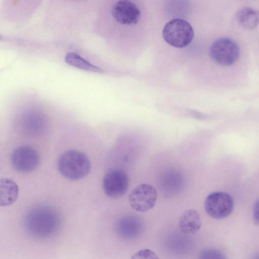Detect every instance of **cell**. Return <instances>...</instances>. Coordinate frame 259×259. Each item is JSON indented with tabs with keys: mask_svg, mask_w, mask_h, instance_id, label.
Here are the masks:
<instances>
[{
	"mask_svg": "<svg viewBox=\"0 0 259 259\" xmlns=\"http://www.w3.org/2000/svg\"><path fill=\"white\" fill-rule=\"evenodd\" d=\"M23 224L25 230L33 236L47 238L59 230L61 220L60 215L53 208L39 205L27 212Z\"/></svg>",
	"mask_w": 259,
	"mask_h": 259,
	"instance_id": "obj_1",
	"label": "cell"
},
{
	"mask_svg": "<svg viewBox=\"0 0 259 259\" xmlns=\"http://www.w3.org/2000/svg\"><path fill=\"white\" fill-rule=\"evenodd\" d=\"M61 174L71 180H77L86 177L91 169V162L83 152L75 150L63 153L58 162Z\"/></svg>",
	"mask_w": 259,
	"mask_h": 259,
	"instance_id": "obj_2",
	"label": "cell"
},
{
	"mask_svg": "<svg viewBox=\"0 0 259 259\" xmlns=\"http://www.w3.org/2000/svg\"><path fill=\"white\" fill-rule=\"evenodd\" d=\"M163 37L169 45L179 48L187 46L193 40L192 27L183 19L175 18L167 22L163 29Z\"/></svg>",
	"mask_w": 259,
	"mask_h": 259,
	"instance_id": "obj_3",
	"label": "cell"
},
{
	"mask_svg": "<svg viewBox=\"0 0 259 259\" xmlns=\"http://www.w3.org/2000/svg\"><path fill=\"white\" fill-rule=\"evenodd\" d=\"M211 59L217 64L230 66L234 64L240 55L238 44L230 38H220L215 40L209 49Z\"/></svg>",
	"mask_w": 259,
	"mask_h": 259,
	"instance_id": "obj_4",
	"label": "cell"
},
{
	"mask_svg": "<svg viewBox=\"0 0 259 259\" xmlns=\"http://www.w3.org/2000/svg\"><path fill=\"white\" fill-rule=\"evenodd\" d=\"M234 200L228 193L215 191L210 193L204 202L206 213L215 219H222L230 214L234 208Z\"/></svg>",
	"mask_w": 259,
	"mask_h": 259,
	"instance_id": "obj_5",
	"label": "cell"
},
{
	"mask_svg": "<svg viewBox=\"0 0 259 259\" xmlns=\"http://www.w3.org/2000/svg\"><path fill=\"white\" fill-rule=\"evenodd\" d=\"M157 193L152 185L141 184L136 187L128 195V202L134 210L145 212L152 208L156 204Z\"/></svg>",
	"mask_w": 259,
	"mask_h": 259,
	"instance_id": "obj_6",
	"label": "cell"
},
{
	"mask_svg": "<svg viewBox=\"0 0 259 259\" xmlns=\"http://www.w3.org/2000/svg\"><path fill=\"white\" fill-rule=\"evenodd\" d=\"M13 166L22 172H29L36 168L39 164L38 152L28 146H22L15 149L11 157Z\"/></svg>",
	"mask_w": 259,
	"mask_h": 259,
	"instance_id": "obj_7",
	"label": "cell"
},
{
	"mask_svg": "<svg viewBox=\"0 0 259 259\" xmlns=\"http://www.w3.org/2000/svg\"><path fill=\"white\" fill-rule=\"evenodd\" d=\"M103 187L108 196L113 198H119L124 195L128 189V176L122 170H110L104 177Z\"/></svg>",
	"mask_w": 259,
	"mask_h": 259,
	"instance_id": "obj_8",
	"label": "cell"
},
{
	"mask_svg": "<svg viewBox=\"0 0 259 259\" xmlns=\"http://www.w3.org/2000/svg\"><path fill=\"white\" fill-rule=\"evenodd\" d=\"M112 14L119 23L125 25L136 24L140 17L138 8L128 0H120L113 6Z\"/></svg>",
	"mask_w": 259,
	"mask_h": 259,
	"instance_id": "obj_9",
	"label": "cell"
},
{
	"mask_svg": "<svg viewBox=\"0 0 259 259\" xmlns=\"http://www.w3.org/2000/svg\"><path fill=\"white\" fill-rule=\"evenodd\" d=\"M178 225L183 233L193 234L200 229L201 226L200 214L194 209H187L179 217Z\"/></svg>",
	"mask_w": 259,
	"mask_h": 259,
	"instance_id": "obj_10",
	"label": "cell"
},
{
	"mask_svg": "<svg viewBox=\"0 0 259 259\" xmlns=\"http://www.w3.org/2000/svg\"><path fill=\"white\" fill-rule=\"evenodd\" d=\"M116 231L120 236L132 238L138 235L142 230L140 220L133 215L125 216L120 219L116 225Z\"/></svg>",
	"mask_w": 259,
	"mask_h": 259,
	"instance_id": "obj_11",
	"label": "cell"
},
{
	"mask_svg": "<svg viewBox=\"0 0 259 259\" xmlns=\"http://www.w3.org/2000/svg\"><path fill=\"white\" fill-rule=\"evenodd\" d=\"M19 194L17 184L9 178L1 179L0 182V204L7 206L14 203Z\"/></svg>",
	"mask_w": 259,
	"mask_h": 259,
	"instance_id": "obj_12",
	"label": "cell"
},
{
	"mask_svg": "<svg viewBox=\"0 0 259 259\" xmlns=\"http://www.w3.org/2000/svg\"><path fill=\"white\" fill-rule=\"evenodd\" d=\"M238 23L247 29L255 28L259 24V11L251 7H243L236 14Z\"/></svg>",
	"mask_w": 259,
	"mask_h": 259,
	"instance_id": "obj_13",
	"label": "cell"
},
{
	"mask_svg": "<svg viewBox=\"0 0 259 259\" xmlns=\"http://www.w3.org/2000/svg\"><path fill=\"white\" fill-rule=\"evenodd\" d=\"M65 62L69 65L83 70L101 73L103 70L75 53H69L65 56Z\"/></svg>",
	"mask_w": 259,
	"mask_h": 259,
	"instance_id": "obj_14",
	"label": "cell"
},
{
	"mask_svg": "<svg viewBox=\"0 0 259 259\" xmlns=\"http://www.w3.org/2000/svg\"><path fill=\"white\" fill-rule=\"evenodd\" d=\"M23 123L27 131L36 133L43 129L45 120L42 115L39 113L31 112L24 116Z\"/></svg>",
	"mask_w": 259,
	"mask_h": 259,
	"instance_id": "obj_15",
	"label": "cell"
},
{
	"mask_svg": "<svg viewBox=\"0 0 259 259\" xmlns=\"http://www.w3.org/2000/svg\"><path fill=\"white\" fill-rule=\"evenodd\" d=\"M201 258H225V254L216 249H206L202 251L199 255Z\"/></svg>",
	"mask_w": 259,
	"mask_h": 259,
	"instance_id": "obj_16",
	"label": "cell"
},
{
	"mask_svg": "<svg viewBox=\"0 0 259 259\" xmlns=\"http://www.w3.org/2000/svg\"><path fill=\"white\" fill-rule=\"evenodd\" d=\"M131 258L155 259L158 257L153 251L149 249H144L135 253Z\"/></svg>",
	"mask_w": 259,
	"mask_h": 259,
	"instance_id": "obj_17",
	"label": "cell"
},
{
	"mask_svg": "<svg viewBox=\"0 0 259 259\" xmlns=\"http://www.w3.org/2000/svg\"><path fill=\"white\" fill-rule=\"evenodd\" d=\"M253 218L255 223L259 225V199L255 202L253 207Z\"/></svg>",
	"mask_w": 259,
	"mask_h": 259,
	"instance_id": "obj_18",
	"label": "cell"
}]
</instances>
